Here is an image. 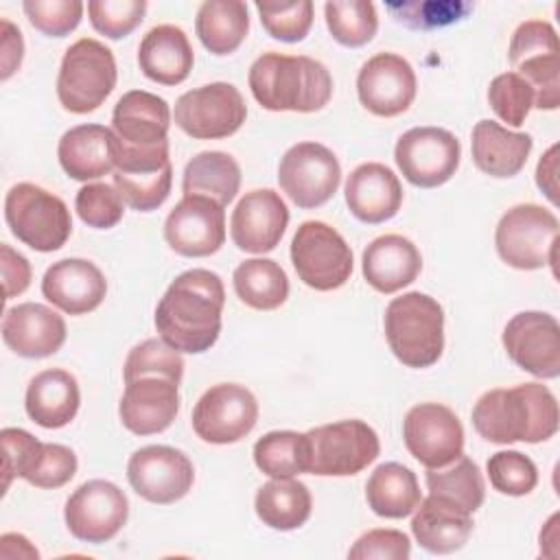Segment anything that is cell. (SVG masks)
Returning <instances> with one entry per match:
<instances>
[{
    "mask_svg": "<svg viewBox=\"0 0 560 560\" xmlns=\"http://www.w3.org/2000/svg\"><path fill=\"white\" fill-rule=\"evenodd\" d=\"M195 63L188 35L173 24L153 26L138 46L142 74L160 85H177L188 79Z\"/></svg>",
    "mask_w": 560,
    "mask_h": 560,
    "instance_id": "cell-29",
    "label": "cell"
},
{
    "mask_svg": "<svg viewBox=\"0 0 560 560\" xmlns=\"http://www.w3.org/2000/svg\"><path fill=\"white\" fill-rule=\"evenodd\" d=\"M4 219L11 234L35 252H55L72 234V217L63 199L31 182L9 188Z\"/></svg>",
    "mask_w": 560,
    "mask_h": 560,
    "instance_id": "cell-7",
    "label": "cell"
},
{
    "mask_svg": "<svg viewBox=\"0 0 560 560\" xmlns=\"http://www.w3.org/2000/svg\"><path fill=\"white\" fill-rule=\"evenodd\" d=\"M118 70L114 52L98 39H77L61 59L57 98L72 114L98 109L116 88Z\"/></svg>",
    "mask_w": 560,
    "mask_h": 560,
    "instance_id": "cell-6",
    "label": "cell"
},
{
    "mask_svg": "<svg viewBox=\"0 0 560 560\" xmlns=\"http://www.w3.org/2000/svg\"><path fill=\"white\" fill-rule=\"evenodd\" d=\"M278 184L295 206L306 210L317 208L337 192L341 166L328 147L298 142L280 158Z\"/></svg>",
    "mask_w": 560,
    "mask_h": 560,
    "instance_id": "cell-11",
    "label": "cell"
},
{
    "mask_svg": "<svg viewBox=\"0 0 560 560\" xmlns=\"http://www.w3.org/2000/svg\"><path fill=\"white\" fill-rule=\"evenodd\" d=\"M74 210L79 219L96 230L114 228L125 212V201L116 186L105 182L85 184L74 197Z\"/></svg>",
    "mask_w": 560,
    "mask_h": 560,
    "instance_id": "cell-46",
    "label": "cell"
},
{
    "mask_svg": "<svg viewBox=\"0 0 560 560\" xmlns=\"http://www.w3.org/2000/svg\"><path fill=\"white\" fill-rule=\"evenodd\" d=\"M418 81L411 63L396 52L370 57L357 74L361 105L381 118H392L409 109L416 98Z\"/></svg>",
    "mask_w": 560,
    "mask_h": 560,
    "instance_id": "cell-19",
    "label": "cell"
},
{
    "mask_svg": "<svg viewBox=\"0 0 560 560\" xmlns=\"http://www.w3.org/2000/svg\"><path fill=\"white\" fill-rule=\"evenodd\" d=\"M254 464L271 479H287L304 472V433H265L254 444Z\"/></svg>",
    "mask_w": 560,
    "mask_h": 560,
    "instance_id": "cell-39",
    "label": "cell"
},
{
    "mask_svg": "<svg viewBox=\"0 0 560 560\" xmlns=\"http://www.w3.org/2000/svg\"><path fill=\"white\" fill-rule=\"evenodd\" d=\"M2 341L18 357L44 359L63 346L66 322L46 304L22 302L7 308L2 319Z\"/></svg>",
    "mask_w": 560,
    "mask_h": 560,
    "instance_id": "cell-22",
    "label": "cell"
},
{
    "mask_svg": "<svg viewBox=\"0 0 560 560\" xmlns=\"http://www.w3.org/2000/svg\"><path fill=\"white\" fill-rule=\"evenodd\" d=\"M291 262L298 278L315 291H335L350 280L352 249L324 221H304L291 241Z\"/></svg>",
    "mask_w": 560,
    "mask_h": 560,
    "instance_id": "cell-9",
    "label": "cell"
},
{
    "mask_svg": "<svg viewBox=\"0 0 560 560\" xmlns=\"http://www.w3.org/2000/svg\"><path fill=\"white\" fill-rule=\"evenodd\" d=\"M171 127L168 103L147 90L125 92L112 114V131L118 140L136 149H149L166 142Z\"/></svg>",
    "mask_w": 560,
    "mask_h": 560,
    "instance_id": "cell-25",
    "label": "cell"
},
{
    "mask_svg": "<svg viewBox=\"0 0 560 560\" xmlns=\"http://www.w3.org/2000/svg\"><path fill=\"white\" fill-rule=\"evenodd\" d=\"M258 420L256 396L238 383H219L201 394L192 409V431L208 444H234Z\"/></svg>",
    "mask_w": 560,
    "mask_h": 560,
    "instance_id": "cell-14",
    "label": "cell"
},
{
    "mask_svg": "<svg viewBox=\"0 0 560 560\" xmlns=\"http://www.w3.org/2000/svg\"><path fill=\"white\" fill-rule=\"evenodd\" d=\"M232 284L238 300L256 311H273L289 298V278L271 258L243 260L232 273Z\"/></svg>",
    "mask_w": 560,
    "mask_h": 560,
    "instance_id": "cell-36",
    "label": "cell"
},
{
    "mask_svg": "<svg viewBox=\"0 0 560 560\" xmlns=\"http://www.w3.org/2000/svg\"><path fill=\"white\" fill-rule=\"evenodd\" d=\"M195 31L206 50L212 55H230L247 37V4L241 0H208L197 11Z\"/></svg>",
    "mask_w": 560,
    "mask_h": 560,
    "instance_id": "cell-34",
    "label": "cell"
},
{
    "mask_svg": "<svg viewBox=\"0 0 560 560\" xmlns=\"http://www.w3.org/2000/svg\"><path fill=\"white\" fill-rule=\"evenodd\" d=\"M407 451L424 468H444L464 455V427L453 409L440 402H420L402 420Z\"/></svg>",
    "mask_w": 560,
    "mask_h": 560,
    "instance_id": "cell-15",
    "label": "cell"
},
{
    "mask_svg": "<svg viewBox=\"0 0 560 560\" xmlns=\"http://www.w3.org/2000/svg\"><path fill=\"white\" fill-rule=\"evenodd\" d=\"M179 411L177 383L166 376H140L125 383L118 405L120 422L136 435L166 431Z\"/></svg>",
    "mask_w": 560,
    "mask_h": 560,
    "instance_id": "cell-21",
    "label": "cell"
},
{
    "mask_svg": "<svg viewBox=\"0 0 560 560\" xmlns=\"http://www.w3.org/2000/svg\"><path fill=\"white\" fill-rule=\"evenodd\" d=\"M129 516L127 494L107 479L81 483L66 501L63 521L68 532L81 540L101 545L112 540Z\"/></svg>",
    "mask_w": 560,
    "mask_h": 560,
    "instance_id": "cell-13",
    "label": "cell"
},
{
    "mask_svg": "<svg viewBox=\"0 0 560 560\" xmlns=\"http://www.w3.org/2000/svg\"><path fill=\"white\" fill-rule=\"evenodd\" d=\"M385 339L394 357L407 368H429L444 350V311L427 293L409 291L394 298L383 317Z\"/></svg>",
    "mask_w": 560,
    "mask_h": 560,
    "instance_id": "cell-4",
    "label": "cell"
},
{
    "mask_svg": "<svg viewBox=\"0 0 560 560\" xmlns=\"http://www.w3.org/2000/svg\"><path fill=\"white\" fill-rule=\"evenodd\" d=\"M241 188V166L223 151H201L184 168V195H203L223 208L236 197Z\"/></svg>",
    "mask_w": 560,
    "mask_h": 560,
    "instance_id": "cell-35",
    "label": "cell"
},
{
    "mask_svg": "<svg viewBox=\"0 0 560 560\" xmlns=\"http://www.w3.org/2000/svg\"><path fill=\"white\" fill-rule=\"evenodd\" d=\"M247 81L256 103L269 112L311 114L332 96L328 68L306 55L262 52L249 66Z\"/></svg>",
    "mask_w": 560,
    "mask_h": 560,
    "instance_id": "cell-3",
    "label": "cell"
},
{
    "mask_svg": "<svg viewBox=\"0 0 560 560\" xmlns=\"http://www.w3.org/2000/svg\"><path fill=\"white\" fill-rule=\"evenodd\" d=\"M57 158L68 177L98 179L114 171V131L103 125H77L59 138Z\"/></svg>",
    "mask_w": 560,
    "mask_h": 560,
    "instance_id": "cell-31",
    "label": "cell"
},
{
    "mask_svg": "<svg viewBox=\"0 0 560 560\" xmlns=\"http://www.w3.org/2000/svg\"><path fill=\"white\" fill-rule=\"evenodd\" d=\"M558 424V400L542 383L490 389L472 407L475 431L492 444H538L553 438Z\"/></svg>",
    "mask_w": 560,
    "mask_h": 560,
    "instance_id": "cell-2",
    "label": "cell"
},
{
    "mask_svg": "<svg viewBox=\"0 0 560 560\" xmlns=\"http://www.w3.org/2000/svg\"><path fill=\"white\" fill-rule=\"evenodd\" d=\"M144 0H90L88 15L96 33L120 39L127 37L144 20Z\"/></svg>",
    "mask_w": 560,
    "mask_h": 560,
    "instance_id": "cell-47",
    "label": "cell"
},
{
    "mask_svg": "<svg viewBox=\"0 0 560 560\" xmlns=\"http://www.w3.org/2000/svg\"><path fill=\"white\" fill-rule=\"evenodd\" d=\"M324 15L332 39L348 48L365 46L378 31L376 7L368 0L326 2Z\"/></svg>",
    "mask_w": 560,
    "mask_h": 560,
    "instance_id": "cell-38",
    "label": "cell"
},
{
    "mask_svg": "<svg viewBox=\"0 0 560 560\" xmlns=\"http://www.w3.org/2000/svg\"><path fill=\"white\" fill-rule=\"evenodd\" d=\"M411 556V540L400 529L376 527L357 538L350 547V560H407Z\"/></svg>",
    "mask_w": 560,
    "mask_h": 560,
    "instance_id": "cell-53",
    "label": "cell"
},
{
    "mask_svg": "<svg viewBox=\"0 0 560 560\" xmlns=\"http://www.w3.org/2000/svg\"><path fill=\"white\" fill-rule=\"evenodd\" d=\"M492 488L508 497H525L538 483L536 464L521 451H499L486 464Z\"/></svg>",
    "mask_w": 560,
    "mask_h": 560,
    "instance_id": "cell-43",
    "label": "cell"
},
{
    "mask_svg": "<svg viewBox=\"0 0 560 560\" xmlns=\"http://www.w3.org/2000/svg\"><path fill=\"white\" fill-rule=\"evenodd\" d=\"M556 155H558V144L549 147L536 166V184L551 203H558V177H556L558 158Z\"/></svg>",
    "mask_w": 560,
    "mask_h": 560,
    "instance_id": "cell-56",
    "label": "cell"
},
{
    "mask_svg": "<svg viewBox=\"0 0 560 560\" xmlns=\"http://www.w3.org/2000/svg\"><path fill=\"white\" fill-rule=\"evenodd\" d=\"M0 35H2V42H0V63H2V72H0V79L7 81L22 63V57H24V39H22V33L20 28L2 18L0 20Z\"/></svg>",
    "mask_w": 560,
    "mask_h": 560,
    "instance_id": "cell-55",
    "label": "cell"
},
{
    "mask_svg": "<svg viewBox=\"0 0 560 560\" xmlns=\"http://www.w3.org/2000/svg\"><path fill=\"white\" fill-rule=\"evenodd\" d=\"M127 479L144 501L168 505L188 494L195 481V466L186 453L173 446L151 444L129 457Z\"/></svg>",
    "mask_w": 560,
    "mask_h": 560,
    "instance_id": "cell-16",
    "label": "cell"
},
{
    "mask_svg": "<svg viewBox=\"0 0 560 560\" xmlns=\"http://www.w3.org/2000/svg\"><path fill=\"white\" fill-rule=\"evenodd\" d=\"M534 140L529 133L510 131L494 120H479L472 127L470 153L475 166L490 177H514L527 164Z\"/></svg>",
    "mask_w": 560,
    "mask_h": 560,
    "instance_id": "cell-28",
    "label": "cell"
},
{
    "mask_svg": "<svg viewBox=\"0 0 560 560\" xmlns=\"http://www.w3.org/2000/svg\"><path fill=\"white\" fill-rule=\"evenodd\" d=\"M0 269H2V284H4V300H11L24 293L31 284L33 269L26 256L15 252L11 245H0Z\"/></svg>",
    "mask_w": 560,
    "mask_h": 560,
    "instance_id": "cell-54",
    "label": "cell"
},
{
    "mask_svg": "<svg viewBox=\"0 0 560 560\" xmlns=\"http://www.w3.org/2000/svg\"><path fill=\"white\" fill-rule=\"evenodd\" d=\"M488 103L503 122L521 127L534 107V92L521 74L503 72L490 81Z\"/></svg>",
    "mask_w": 560,
    "mask_h": 560,
    "instance_id": "cell-44",
    "label": "cell"
},
{
    "mask_svg": "<svg viewBox=\"0 0 560 560\" xmlns=\"http://www.w3.org/2000/svg\"><path fill=\"white\" fill-rule=\"evenodd\" d=\"M459 158V140L442 127H413L394 147V160L402 177L418 188L446 184L455 175Z\"/></svg>",
    "mask_w": 560,
    "mask_h": 560,
    "instance_id": "cell-12",
    "label": "cell"
},
{
    "mask_svg": "<svg viewBox=\"0 0 560 560\" xmlns=\"http://www.w3.org/2000/svg\"><path fill=\"white\" fill-rule=\"evenodd\" d=\"M22 9L28 22L48 37L72 33L83 15V2L79 0H24Z\"/></svg>",
    "mask_w": 560,
    "mask_h": 560,
    "instance_id": "cell-48",
    "label": "cell"
},
{
    "mask_svg": "<svg viewBox=\"0 0 560 560\" xmlns=\"http://www.w3.org/2000/svg\"><path fill=\"white\" fill-rule=\"evenodd\" d=\"M387 9L394 18L409 28H440L448 26L472 11L470 2L459 0H420V2H389Z\"/></svg>",
    "mask_w": 560,
    "mask_h": 560,
    "instance_id": "cell-45",
    "label": "cell"
},
{
    "mask_svg": "<svg viewBox=\"0 0 560 560\" xmlns=\"http://www.w3.org/2000/svg\"><path fill=\"white\" fill-rule=\"evenodd\" d=\"M225 289L219 273L188 269L179 273L155 306V328L171 348L188 354L210 350L221 332Z\"/></svg>",
    "mask_w": 560,
    "mask_h": 560,
    "instance_id": "cell-1",
    "label": "cell"
},
{
    "mask_svg": "<svg viewBox=\"0 0 560 560\" xmlns=\"http://www.w3.org/2000/svg\"><path fill=\"white\" fill-rule=\"evenodd\" d=\"M411 534L429 553H453L468 542L472 534V514L448 499L429 494L413 510Z\"/></svg>",
    "mask_w": 560,
    "mask_h": 560,
    "instance_id": "cell-27",
    "label": "cell"
},
{
    "mask_svg": "<svg viewBox=\"0 0 560 560\" xmlns=\"http://www.w3.org/2000/svg\"><path fill=\"white\" fill-rule=\"evenodd\" d=\"M260 24L265 31L280 42H302L313 26V2L311 0H280V2H256Z\"/></svg>",
    "mask_w": 560,
    "mask_h": 560,
    "instance_id": "cell-42",
    "label": "cell"
},
{
    "mask_svg": "<svg viewBox=\"0 0 560 560\" xmlns=\"http://www.w3.org/2000/svg\"><path fill=\"white\" fill-rule=\"evenodd\" d=\"M175 125L195 140H219L236 133L247 118L243 94L225 81L184 92L175 101Z\"/></svg>",
    "mask_w": 560,
    "mask_h": 560,
    "instance_id": "cell-10",
    "label": "cell"
},
{
    "mask_svg": "<svg viewBox=\"0 0 560 560\" xmlns=\"http://www.w3.org/2000/svg\"><path fill=\"white\" fill-rule=\"evenodd\" d=\"M381 453L376 431L363 420H337L304 433V472L350 477L368 468Z\"/></svg>",
    "mask_w": 560,
    "mask_h": 560,
    "instance_id": "cell-5",
    "label": "cell"
},
{
    "mask_svg": "<svg viewBox=\"0 0 560 560\" xmlns=\"http://www.w3.org/2000/svg\"><path fill=\"white\" fill-rule=\"evenodd\" d=\"M289 225V208L271 188L245 192L230 219L234 245L247 254H267L276 249Z\"/></svg>",
    "mask_w": 560,
    "mask_h": 560,
    "instance_id": "cell-20",
    "label": "cell"
},
{
    "mask_svg": "<svg viewBox=\"0 0 560 560\" xmlns=\"http://www.w3.org/2000/svg\"><path fill=\"white\" fill-rule=\"evenodd\" d=\"M361 271L372 289L387 295L409 287L420 276L422 256L407 236L383 234L363 249Z\"/></svg>",
    "mask_w": 560,
    "mask_h": 560,
    "instance_id": "cell-26",
    "label": "cell"
},
{
    "mask_svg": "<svg viewBox=\"0 0 560 560\" xmlns=\"http://www.w3.org/2000/svg\"><path fill=\"white\" fill-rule=\"evenodd\" d=\"M448 466L451 468H427L429 494L448 499L470 514L477 512L486 499V483L479 466L464 455Z\"/></svg>",
    "mask_w": 560,
    "mask_h": 560,
    "instance_id": "cell-37",
    "label": "cell"
},
{
    "mask_svg": "<svg viewBox=\"0 0 560 560\" xmlns=\"http://www.w3.org/2000/svg\"><path fill=\"white\" fill-rule=\"evenodd\" d=\"M558 217L538 203H518L497 223L494 247L499 258L521 271L556 262Z\"/></svg>",
    "mask_w": 560,
    "mask_h": 560,
    "instance_id": "cell-8",
    "label": "cell"
},
{
    "mask_svg": "<svg viewBox=\"0 0 560 560\" xmlns=\"http://www.w3.org/2000/svg\"><path fill=\"white\" fill-rule=\"evenodd\" d=\"M140 376H166L182 383L184 376V359L179 350L171 348L164 339H144L133 346L122 365L125 383Z\"/></svg>",
    "mask_w": 560,
    "mask_h": 560,
    "instance_id": "cell-41",
    "label": "cell"
},
{
    "mask_svg": "<svg viewBox=\"0 0 560 560\" xmlns=\"http://www.w3.org/2000/svg\"><path fill=\"white\" fill-rule=\"evenodd\" d=\"M114 186L122 201L140 212L160 208L173 184V166L166 164L155 171H114Z\"/></svg>",
    "mask_w": 560,
    "mask_h": 560,
    "instance_id": "cell-40",
    "label": "cell"
},
{
    "mask_svg": "<svg viewBox=\"0 0 560 560\" xmlns=\"http://www.w3.org/2000/svg\"><path fill=\"white\" fill-rule=\"evenodd\" d=\"M558 33L556 28L545 20H527L516 26L510 39L508 59L512 68H516L521 61L538 55H558Z\"/></svg>",
    "mask_w": 560,
    "mask_h": 560,
    "instance_id": "cell-52",
    "label": "cell"
},
{
    "mask_svg": "<svg viewBox=\"0 0 560 560\" xmlns=\"http://www.w3.org/2000/svg\"><path fill=\"white\" fill-rule=\"evenodd\" d=\"M343 195L348 210L359 221L370 225L389 221L396 217L402 203V186L398 175L381 162L359 164L348 175Z\"/></svg>",
    "mask_w": 560,
    "mask_h": 560,
    "instance_id": "cell-24",
    "label": "cell"
},
{
    "mask_svg": "<svg viewBox=\"0 0 560 560\" xmlns=\"http://www.w3.org/2000/svg\"><path fill=\"white\" fill-rule=\"evenodd\" d=\"M168 247L186 258H203L225 243V210L210 197L184 195L164 221Z\"/></svg>",
    "mask_w": 560,
    "mask_h": 560,
    "instance_id": "cell-18",
    "label": "cell"
},
{
    "mask_svg": "<svg viewBox=\"0 0 560 560\" xmlns=\"http://www.w3.org/2000/svg\"><path fill=\"white\" fill-rule=\"evenodd\" d=\"M365 501L376 516L405 518L422 501L418 477L398 462H385L372 470L365 483Z\"/></svg>",
    "mask_w": 560,
    "mask_h": 560,
    "instance_id": "cell-32",
    "label": "cell"
},
{
    "mask_svg": "<svg viewBox=\"0 0 560 560\" xmlns=\"http://www.w3.org/2000/svg\"><path fill=\"white\" fill-rule=\"evenodd\" d=\"M0 442H2V451H4L2 472H4V492H7L15 477L26 479L44 442H39L35 435H31L28 431L18 429V427L2 429Z\"/></svg>",
    "mask_w": 560,
    "mask_h": 560,
    "instance_id": "cell-51",
    "label": "cell"
},
{
    "mask_svg": "<svg viewBox=\"0 0 560 560\" xmlns=\"http://www.w3.org/2000/svg\"><path fill=\"white\" fill-rule=\"evenodd\" d=\"M81 405L77 378L61 370H42L28 381L24 407L28 418L44 429H61L74 420Z\"/></svg>",
    "mask_w": 560,
    "mask_h": 560,
    "instance_id": "cell-30",
    "label": "cell"
},
{
    "mask_svg": "<svg viewBox=\"0 0 560 560\" xmlns=\"http://www.w3.org/2000/svg\"><path fill=\"white\" fill-rule=\"evenodd\" d=\"M508 357L538 378L560 376V324L542 311L516 313L501 335Z\"/></svg>",
    "mask_w": 560,
    "mask_h": 560,
    "instance_id": "cell-17",
    "label": "cell"
},
{
    "mask_svg": "<svg viewBox=\"0 0 560 560\" xmlns=\"http://www.w3.org/2000/svg\"><path fill=\"white\" fill-rule=\"evenodd\" d=\"M44 298L68 315H85L101 306L107 293L103 271L85 258L52 262L42 278Z\"/></svg>",
    "mask_w": 560,
    "mask_h": 560,
    "instance_id": "cell-23",
    "label": "cell"
},
{
    "mask_svg": "<svg viewBox=\"0 0 560 560\" xmlns=\"http://www.w3.org/2000/svg\"><path fill=\"white\" fill-rule=\"evenodd\" d=\"M77 455L72 448L55 442H44L42 451L26 475V481L35 488L55 490L66 486L77 475Z\"/></svg>",
    "mask_w": 560,
    "mask_h": 560,
    "instance_id": "cell-50",
    "label": "cell"
},
{
    "mask_svg": "<svg viewBox=\"0 0 560 560\" xmlns=\"http://www.w3.org/2000/svg\"><path fill=\"white\" fill-rule=\"evenodd\" d=\"M254 508L258 518L278 532H291L302 527L313 510V497L306 483L287 477L262 483L256 492Z\"/></svg>",
    "mask_w": 560,
    "mask_h": 560,
    "instance_id": "cell-33",
    "label": "cell"
},
{
    "mask_svg": "<svg viewBox=\"0 0 560 560\" xmlns=\"http://www.w3.org/2000/svg\"><path fill=\"white\" fill-rule=\"evenodd\" d=\"M516 74H521L532 92L534 107L538 109H558L560 105V59L558 55H538L521 61L516 66Z\"/></svg>",
    "mask_w": 560,
    "mask_h": 560,
    "instance_id": "cell-49",
    "label": "cell"
}]
</instances>
